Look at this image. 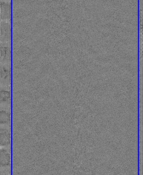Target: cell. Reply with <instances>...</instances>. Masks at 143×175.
Instances as JSON below:
<instances>
[{
  "label": "cell",
  "mask_w": 143,
  "mask_h": 175,
  "mask_svg": "<svg viewBox=\"0 0 143 175\" xmlns=\"http://www.w3.org/2000/svg\"><path fill=\"white\" fill-rule=\"evenodd\" d=\"M10 162V155L8 152L5 149L1 151V160L0 163L2 166H6L9 164Z\"/></svg>",
  "instance_id": "1"
},
{
  "label": "cell",
  "mask_w": 143,
  "mask_h": 175,
  "mask_svg": "<svg viewBox=\"0 0 143 175\" xmlns=\"http://www.w3.org/2000/svg\"><path fill=\"white\" fill-rule=\"evenodd\" d=\"M10 142V139L9 134L6 132H1V145L6 146Z\"/></svg>",
  "instance_id": "2"
},
{
  "label": "cell",
  "mask_w": 143,
  "mask_h": 175,
  "mask_svg": "<svg viewBox=\"0 0 143 175\" xmlns=\"http://www.w3.org/2000/svg\"><path fill=\"white\" fill-rule=\"evenodd\" d=\"M9 92L2 91L1 92V101H4L7 100L9 98Z\"/></svg>",
  "instance_id": "3"
},
{
  "label": "cell",
  "mask_w": 143,
  "mask_h": 175,
  "mask_svg": "<svg viewBox=\"0 0 143 175\" xmlns=\"http://www.w3.org/2000/svg\"><path fill=\"white\" fill-rule=\"evenodd\" d=\"M1 123H6L9 119V116L5 112H1Z\"/></svg>",
  "instance_id": "4"
},
{
  "label": "cell",
  "mask_w": 143,
  "mask_h": 175,
  "mask_svg": "<svg viewBox=\"0 0 143 175\" xmlns=\"http://www.w3.org/2000/svg\"><path fill=\"white\" fill-rule=\"evenodd\" d=\"M1 175H7V174H2Z\"/></svg>",
  "instance_id": "5"
}]
</instances>
